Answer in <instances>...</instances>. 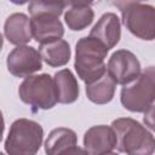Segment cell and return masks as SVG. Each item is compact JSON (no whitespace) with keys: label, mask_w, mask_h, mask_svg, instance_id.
<instances>
[{"label":"cell","mask_w":155,"mask_h":155,"mask_svg":"<svg viewBox=\"0 0 155 155\" xmlns=\"http://www.w3.org/2000/svg\"><path fill=\"white\" fill-rule=\"evenodd\" d=\"M116 137L115 149L130 155H151L155 150L153 133L131 117H119L111 122Z\"/></svg>","instance_id":"obj_1"},{"label":"cell","mask_w":155,"mask_h":155,"mask_svg":"<svg viewBox=\"0 0 155 155\" xmlns=\"http://www.w3.org/2000/svg\"><path fill=\"white\" fill-rule=\"evenodd\" d=\"M108 51L109 50L99 40L90 35L78 40L75 45L74 68L78 76L85 84L99 79L107 71L104 61Z\"/></svg>","instance_id":"obj_2"},{"label":"cell","mask_w":155,"mask_h":155,"mask_svg":"<svg viewBox=\"0 0 155 155\" xmlns=\"http://www.w3.org/2000/svg\"><path fill=\"white\" fill-rule=\"evenodd\" d=\"M44 138L42 126L29 119L12 122L5 140V151L10 155H34L39 151Z\"/></svg>","instance_id":"obj_3"},{"label":"cell","mask_w":155,"mask_h":155,"mask_svg":"<svg viewBox=\"0 0 155 155\" xmlns=\"http://www.w3.org/2000/svg\"><path fill=\"white\" fill-rule=\"evenodd\" d=\"M155 98V69L153 65L131 82L124 85L120 93L122 107L132 113H144L154 105Z\"/></svg>","instance_id":"obj_4"},{"label":"cell","mask_w":155,"mask_h":155,"mask_svg":"<svg viewBox=\"0 0 155 155\" xmlns=\"http://www.w3.org/2000/svg\"><path fill=\"white\" fill-rule=\"evenodd\" d=\"M18 96L23 103L34 110H48L58 103L53 78L48 74L24 78L18 87Z\"/></svg>","instance_id":"obj_5"},{"label":"cell","mask_w":155,"mask_h":155,"mask_svg":"<svg viewBox=\"0 0 155 155\" xmlns=\"http://www.w3.org/2000/svg\"><path fill=\"white\" fill-rule=\"evenodd\" d=\"M121 19L126 29L142 40L155 38V8L148 4H132L121 10Z\"/></svg>","instance_id":"obj_6"},{"label":"cell","mask_w":155,"mask_h":155,"mask_svg":"<svg viewBox=\"0 0 155 155\" xmlns=\"http://www.w3.org/2000/svg\"><path fill=\"white\" fill-rule=\"evenodd\" d=\"M142 71L140 63L136 54L128 50L115 51L107 64V73L116 85H126L133 81Z\"/></svg>","instance_id":"obj_7"},{"label":"cell","mask_w":155,"mask_h":155,"mask_svg":"<svg viewBox=\"0 0 155 155\" xmlns=\"http://www.w3.org/2000/svg\"><path fill=\"white\" fill-rule=\"evenodd\" d=\"M7 70L16 78H27L42 68V59L39 51L31 46H16L7 56Z\"/></svg>","instance_id":"obj_8"},{"label":"cell","mask_w":155,"mask_h":155,"mask_svg":"<svg viewBox=\"0 0 155 155\" xmlns=\"http://www.w3.org/2000/svg\"><path fill=\"white\" fill-rule=\"evenodd\" d=\"M115 147L116 137L111 126H92L84 134V150L87 154H111L115 150Z\"/></svg>","instance_id":"obj_9"},{"label":"cell","mask_w":155,"mask_h":155,"mask_svg":"<svg viewBox=\"0 0 155 155\" xmlns=\"http://www.w3.org/2000/svg\"><path fill=\"white\" fill-rule=\"evenodd\" d=\"M45 153L48 155L76 154L85 153L78 147L76 133L67 127H57L52 130L45 140Z\"/></svg>","instance_id":"obj_10"},{"label":"cell","mask_w":155,"mask_h":155,"mask_svg":"<svg viewBox=\"0 0 155 155\" xmlns=\"http://www.w3.org/2000/svg\"><path fill=\"white\" fill-rule=\"evenodd\" d=\"M90 36L99 40L108 50L115 47L121 38V22L114 12L101 16L90 31Z\"/></svg>","instance_id":"obj_11"},{"label":"cell","mask_w":155,"mask_h":155,"mask_svg":"<svg viewBox=\"0 0 155 155\" xmlns=\"http://www.w3.org/2000/svg\"><path fill=\"white\" fill-rule=\"evenodd\" d=\"M31 36L38 44H45L64 35V27L59 17L53 16H34L30 17Z\"/></svg>","instance_id":"obj_12"},{"label":"cell","mask_w":155,"mask_h":155,"mask_svg":"<svg viewBox=\"0 0 155 155\" xmlns=\"http://www.w3.org/2000/svg\"><path fill=\"white\" fill-rule=\"evenodd\" d=\"M4 34L7 41L12 45H25L31 40L30 19L22 12L10 15L4 24Z\"/></svg>","instance_id":"obj_13"},{"label":"cell","mask_w":155,"mask_h":155,"mask_svg":"<svg viewBox=\"0 0 155 155\" xmlns=\"http://www.w3.org/2000/svg\"><path fill=\"white\" fill-rule=\"evenodd\" d=\"M53 82L57 92V102L61 104L74 103L80 94V88L76 78L69 69L58 70L53 76Z\"/></svg>","instance_id":"obj_14"},{"label":"cell","mask_w":155,"mask_h":155,"mask_svg":"<svg viewBox=\"0 0 155 155\" xmlns=\"http://www.w3.org/2000/svg\"><path fill=\"white\" fill-rule=\"evenodd\" d=\"M39 53L41 59L50 67H63L65 65L71 56L69 44L63 39H57L45 44H40Z\"/></svg>","instance_id":"obj_15"},{"label":"cell","mask_w":155,"mask_h":155,"mask_svg":"<svg viewBox=\"0 0 155 155\" xmlns=\"http://www.w3.org/2000/svg\"><path fill=\"white\" fill-rule=\"evenodd\" d=\"M116 84L105 71L99 79L86 84V96L94 104H107L115 94Z\"/></svg>","instance_id":"obj_16"},{"label":"cell","mask_w":155,"mask_h":155,"mask_svg":"<svg viewBox=\"0 0 155 155\" xmlns=\"http://www.w3.org/2000/svg\"><path fill=\"white\" fill-rule=\"evenodd\" d=\"M94 18V12L91 6H71L64 13L65 24L70 30L79 31L87 28Z\"/></svg>","instance_id":"obj_17"},{"label":"cell","mask_w":155,"mask_h":155,"mask_svg":"<svg viewBox=\"0 0 155 155\" xmlns=\"http://www.w3.org/2000/svg\"><path fill=\"white\" fill-rule=\"evenodd\" d=\"M65 0H30L28 11L30 17L34 16H53L59 17L65 8Z\"/></svg>","instance_id":"obj_18"},{"label":"cell","mask_w":155,"mask_h":155,"mask_svg":"<svg viewBox=\"0 0 155 155\" xmlns=\"http://www.w3.org/2000/svg\"><path fill=\"white\" fill-rule=\"evenodd\" d=\"M108 5L113 6V7H116L117 10H124L125 7L132 5V4H138V2H142L144 0H104Z\"/></svg>","instance_id":"obj_19"},{"label":"cell","mask_w":155,"mask_h":155,"mask_svg":"<svg viewBox=\"0 0 155 155\" xmlns=\"http://www.w3.org/2000/svg\"><path fill=\"white\" fill-rule=\"evenodd\" d=\"M153 114H154V105H153V107H150L147 111H144V122H145V126H149V128H150V130H154Z\"/></svg>","instance_id":"obj_20"},{"label":"cell","mask_w":155,"mask_h":155,"mask_svg":"<svg viewBox=\"0 0 155 155\" xmlns=\"http://www.w3.org/2000/svg\"><path fill=\"white\" fill-rule=\"evenodd\" d=\"M93 1L94 0H65V2L71 6H90L93 4Z\"/></svg>","instance_id":"obj_21"},{"label":"cell","mask_w":155,"mask_h":155,"mask_svg":"<svg viewBox=\"0 0 155 155\" xmlns=\"http://www.w3.org/2000/svg\"><path fill=\"white\" fill-rule=\"evenodd\" d=\"M4 130H5V120H4L2 113H1V110H0V142H1V139H2Z\"/></svg>","instance_id":"obj_22"},{"label":"cell","mask_w":155,"mask_h":155,"mask_svg":"<svg viewBox=\"0 0 155 155\" xmlns=\"http://www.w3.org/2000/svg\"><path fill=\"white\" fill-rule=\"evenodd\" d=\"M12 4H16V5H24L27 2H29L30 0H10Z\"/></svg>","instance_id":"obj_23"},{"label":"cell","mask_w":155,"mask_h":155,"mask_svg":"<svg viewBox=\"0 0 155 155\" xmlns=\"http://www.w3.org/2000/svg\"><path fill=\"white\" fill-rule=\"evenodd\" d=\"M2 45H4V38H2V34L0 33V51L2 48Z\"/></svg>","instance_id":"obj_24"}]
</instances>
